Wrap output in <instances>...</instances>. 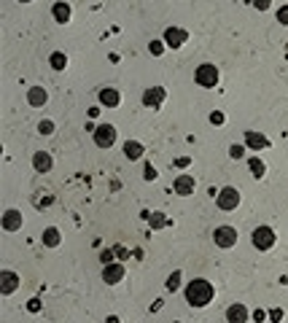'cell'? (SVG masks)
I'll list each match as a JSON object with an SVG mask.
<instances>
[{
	"label": "cell",
	"instance_id": "cell-1",
	"mask_svg": "<svg viewBox=\"0 0 288 323\" xmlns=\"http://www.w3.org/2000/svg\"><path fill=\"white\" fill-rule=\"evenodd\" d=\"M184 297H186V302H189L191 307H207L210 302L216 299V288H213V283H210V280L194 278V280L186 283Z\"/></svg>",
	"mask_w": 288,
	"mask_h": 323
},
{
	"label": "cell",
	"instance_id": "cell-2",
	"mask_svg": "<svg viewBox=\"0 0 288 323\" xmlns=\"http://www.w3.org/2000/svg\"><path fill=\"white\" fill-rule=\"evenodd\" d=\"M218 78H221V73H218L216 65H210V62H202L194 70V81H197V87H202V89H216Z\"/></svg>",
	"mask_w": 288,
	"mask_h": 323
},
{
	"label": "cell",
	"instance_id": "cell-3",
	"mask_svg": "<svg viewBox=\"0 0 288 323\" xmlns=\"http://www.w3.org/2000/svg\"><path fill=\"white\" fill-rule=\"evenodd\" d=\"M251 243H253V248L256 251H272L275 248V243H277V234L272 226H256L253 234H251Z\"/></svg>",
	"mask_w": 288,
	"mask_h": 323
},
{
	"label": "cell",
	"instance_id": "cell-4",
	"mask_svg": "<svg viewBox=\"0 0 288 323\" xmlns=\"http://www.w3.org/2000/svg\"><path fill=\"white\" fill-rule=\"evenodd\" d=\"M216 205L221 207V210H237V205H240V192L234 186H224V189H218V194H216Z\"/></svg>",
	"mask_w": 288,
	"mask_h": 323
},
{
	"label": "cell",
	"instance_id": "cell-5",
	"mask_svg": "<svg viewBox=\"0 0 288 323\" xmlns=\"http://www.w3.org/2000/svg\"><path fill=\"white\" fill-rule=\"evenodd\" d=\"M94 135V143H97V148H113V143H116L119 138V129L113 124H100L97 129L92 132Z\"/></svg>",
	"mask_w": 288,
	"mask_h": 323
},
{
	"label": "cell",
	"instance_id": "cell-6",
	"mask_svg": "<svg viewBox=\"0 0 288 323\" xmlns=\"http://www.w3.org/2000/svg\"><path fill=\"white\" fill-rule=\"evenodd\" d=\"M213 243L218 245V248H234L237 245V229L234 226H216V232H213Z\"/></svg>",
	"mask_w": 288,
	"mask_h": 323
},
{
	"label": "cell",
	"instance_id": "cell-7",
	"mask_svg": "<svg viewBox=\"0 0 288 323\" xmlns=\"http://www.w3.org/2000/svg\"><path fill=\"white\" fill-rule=\"evenodd\" d=\"M124 275H127V270H124L121 261H111V264H102V280L108 283V286H116V283L124 280Z\"/></svg>",
	"mask_w": 288,
	"mask_h": 323
},
{
	"label": "cell",
	"instance_id": "cell-8",
	"mask_svg": "<svg viewBox=\"0 0 288 323\" xmlns=\"http://www.w3.org/2000/svg\"><path fill=\"white\" fill-rule=\"evenodd\" d=\"M140 100H143V105H146V108H153V111H156V108H162V102L167 100V92L162 89V87H148L146 92H143Z\"/></svg>",
	"mask_w": 288,
	"mask_h": 323
},
{
	"label": "cell",
	"instance_id": "cell-9",
	"mask_svg": "<svg viewBox=\"0 0 288 323\" xmlns=\"http://www.w3.org/2000/svg\"><path fill=\"white\" fill-rule=\"evenodd\" d=\"M19 286H22V278H19L16 272H11V270L0 272V293H3V297H11Z\"/></svg>",
	"mask_w": 288,
	"mask_h": 323
},
{
	"label": "cell",
	"instance_id": "cell-10",
	"mask_svg": "<svg viewBox=\"0 0 288 323\" xmlns=\"http://www.w3.org/2000/svg\"><path fill=\"white\" fill-rule=\"evenodd\" d=\"M172 189H175L178 197H191V194H194V189H197V178L184 173V175H178L175 180H172Z\"/></svg>",
	"mask_w": 288,
	"mask_h": 323
},
{
	"label": "cell",
	"instance_id": "cell-11",
	"mask_svg": "<svg viewBox=\"0 0 288 323\" xmlns=\"http://www.w3.org/2000/svg\"><path fill=\"white\" fill-rule=\"evenodd\" d=\"M189 41V33L184 30V27H167L165 30V43H167V49H180Z\"/></svg>",
	"mask_w": 288,
	"mask_h": 323
},
{
	"label": "cell",
	"instance_id": "cell-12",
	"mask_svg": "<svg viewBox=\"0 0 288 323\" xmlns=\"http://www.w3.org/2000/svg\"><path fill=\"white\" fill-rule=\"evenodd\" d=\"M22 224H24L22 210L11 207V210H6V213H3V229H6V232H19V229H22Z\"/></svg>",
	"mask_w": 288,
	"mask_h": 323
},
{
	"label": "cell",
	"instance_id": "cell-13",
	"mask_svg": "<svg viewBox=\"0 0 288 323\" xmlns=\"http://www.w3.org/2000/svg\"><path fill=\"white\" fill-rule=\"evenodd\" d=\"M121 102V92L116 87H102L100 89V105L102 108H119Z\"/></svg>",
	"mask_w": 288,
	"mask_h": 323
},
{
	"label": "cell",
	"instance_id": "cell-14",
	"mask_svg": "<svg viewBox=\"0 0 288 323\" xmlns=\"http://www.w3.org/2000/svg\"><path fill=\"white\" fill-rule=\"evenodd\" d=\"M245 146L251 151H264V148H270V140L256 129H245Z\"/></svg>",
	"mask_w": 288,
	"mask_h": 323
},
{
	"label": "cell",
	"instance_id": "cell-15",
	"mask_svg": "<svg viewBox=\"0 0 288 323\" xmlns=\"http://www.w3.org/2000/svg\"><path fill=\"white\" fill-rule=\"evenodd\" d=\"M33 167H35V173H51L54 159H51L49 151H35L33 154Z\"/></svg>",
	"mask_w": 288,
	"mask_h": 323
},
{
	"label": "cell",
	"instance_id": "cell-16",
	"mask_svg": "<svg viewBox=\"0 0 288 323\" xmlns=\"http://www.w3.org/2000/svg\"><path fill=\"white\" fill-rule=\"evenodd\" d=\"M46 102H49V92H46L43 87H30V89H27V105L43 108Z\"/></svg>",
	"mask_w": 288,
	"mask_h": 323
},
{
	"label": "cell",
	"instance_id": "cell-17",
	"mask_svg": "<svg viewBox=\"0 0 288 323\" xmlns=\"http://www.w3.org/2000/svg\"><path fill=\"white\" fill-rule=\"evenodd\" d=\"M51 16H54V22H57V24H68V22H70V16H73L70 3H65V0L54 3V6H51Z\"/></svg>",
	"mask_w": 288,
	"mask_h": 323
},
{
	"label": "cell",
	"instance_id": "cell-18",
	"mask_svg": "<svg viewBox=\"0 0 288 323\" xmlns=\"http://www.w3.org/2000/svg\"><path fill=\"white\" fill-rule=\"evenodd\" d=\"M248 318H251V312H248L245 305H240V302L226 310V320H229V323H245Z\"/></svg>",
	"mask_w": 288,
	"mask_h": 323
},
{
	"label": "cell",
	"instance_id": "cell-19",
	"mask_svg": "<svg viewBox=\"0 0 288 323\" xmlns=\"http://www.w3.org/2000/svg\"><path fill=\"white\" fill-rule=\"evenodd\" d=\"M41 243L46 245V248H57V245L62 243V234H60V229H57V226H49V229H43V234H41Z\"/></svg>",
	"mask_w": 288,
	"mask_h": 323
},
{
	"label": "cell",
	"instance_id": "cell-20",
	"mask_svg": "<svg viewBox=\"0 0 288 323\" xmlns=\"http://www.w3.org/2000/svg\"><path fill=\"white\" fill-rule=\"evenodd\" d=\"M143 154H146V148H143V143H138V140H127V143H124V156L129 162L143 159Z\"/></svg>",
	"mask_w": 288,
	"mask_h": 323
},
{
	"label": "cell",
	"instance_id": "cell-21",
	"mask_svg": "<svg viewBox=\"0 0 288 323\" xmlns=\"http://www.w3.org/2000/svg\"><path fill=\"white\" fill-rule=\"evenodd\" d=\"M143 218L151 224V229H165V226H170V218H165V213H148V210H143Z\"/></svg>",
	"mask_w": 288,
	"mask_h": 323
},
{
	"label": "cell",
	"instance_id": "cell-22",
	"mask_svg": "<svg viewBox=\"0 0 288 323\" xmlns=\"http://www.w3.org/2000/svg\"><path fill=\"white\" fill-rule=\"evenodd\" d=\"M248 167H251V175H253V178H264V175H267V165H264L258 156H251V159H248Z\"/></svg>",
	"mask_w": 288,
	"mask_h": 323
},
{
	"label": "cell",
	"instance_id": "cell-23",
	"mask_svg": "<svg viewBox=\"0 0 288 323\" xmlns=\"http://www.w3.org/2000/svg\"><path fill=\"white\" fill-rule=\"evenodd\" d=\"M49 65H51L57 73L65 70V68H68V54H65V51H54V54L49 57Z\"/></svg>",
	"mask_w": 288,
	"mask_h": 323
},
{
	"label": "cell",
	"instance_id": "cell-24",
	"mask_svg": "<svg viewBox=\"0 0 288 323\" xmlns=\"http://www.w3.org/2000/svg\"><path fill=\"white\" fill-rule=\"evenodd\" d=\"M180 278H184V272H180V270H175V272H172L170 278H167V283H165V286H167V291H172V293H175V291L180 288Z\"/></svg>",
	"mask_w": 288,
	"mask_h": 323
},
{
	"label": "cell",
	"instance_id": "cell-25",
	"mask_svg": "<svg viewBox=\"0 0 288 323\" xmlns=\"http://www.w3.org/2000/svg\"><path fill=\"white\" fill-rule=\"evenodd\" d=\"M165 49H167L165 41H151V43H148V51H151L153 57H162V54H165Z\"/></svg>",
	"mask_w": 288,
	"mask_h": 323
},
{
	"label": "cell",
	"instance_id": "cell-26",
	"mask_svg": "<svg viewBox=\"0 0 288 323\" xmlns=\"http://www.w3.org/2000/svg\"><path fill=\"white\" fill-rule=\"evenodd\" d=\"M38 132H41V135H46V138L54 135V121H49V119L41 121V124H38Z\"/></svg>",
	"mask_w": 288,
	"mask_h": 323
},
{
	"label": "cell",
	"instance_id": "cell-27",
	"mask_svg": "<svg viewBox=\"0 0 288 323\" xmlns=\"http://www.w3.org/2000/svg\"><path fill=\"white\" fill-rule=\"evenodd\" d=\"M245 148H248V146H240V143H234L232 148H229V156H232V159H243V156H245Z\"/></svg>",
	"mask_w": 288,
	"mask_h": 323
},
{
	"label": "cell",
	"instance_id": "cell-28",
	"mask_svg": "<svg viewBox=\"0 0 288 323\" xmlns=\"http://www.w3.org/2000/svg\"><path fill=\"white\" fill-rule=\"evenodd\" d=\"M156 167H153L151 165V162H146V170H143V178H146V180H156Z\"/></svg>",
	"mask_w": 288,
	"mask_h": 323
},
{
	"label": "cell",
	"instance_id": "cell-29",
	"mask_svg": "<svg viewBox=\"0 0 288 323\" xmlns=\"http://www.w3.org/2000/svg\"><path fill=\"white\" fill-rule=\"evenodd\" d=\"M224 121H226V116H224V113H221V111H213V113H210V124L221 127V124H224Z\"/></svg>",
	"mask_w": 288,
	"mask_h": 323
},
{
	"label": "cell",
	"instance_id": "cell-30",
	"mask_svg": "<svg viewBox=\"0 0 288 323\" xmlns=\"http://www.w3.org/2000/svg\"><path fill=\"white\" fill-rule=\"evenodd\" d=\"M277 22H280L283 27H288V6H280V8H277Z\"/></svg>",
	"mask_w": 288,
	"mask_h": 323
},
{
	"label": "cell",
	"instance_id": "cell-31",
	"mask_svg": "<svg viewBox=\"0 0 288 323\" xmlns=\"http://www.w3.org/2000/svg\"><path fill=\"white\" fill-rule=\"evenodd\" d=\"M113 259H116V251H113V248H108V251L100 253V261H102V264H111Z\"/></svg>",
	"mask_w": 288,
	"mask_h": 323
},
{
	"label": "cell",
	"instance_id": "cell-32",
	"mask_svg": "<svg viewBox=\"0 0 288 323\" xmlns=\"http://www.w3.org/2000/svg\"><path fill=\"white\" fill-rule=\"evenodd\" d=\"M283 318H285V312H283L280 307H272V310H270V320H275V323H280Z\"/></svg>",
	"mask_w": 288,
	"mask_h": 323
},
{
	"label": "cell",
	"instance_id": "cell-33",
	"mask_svg": "<svg viewBox=\"0 0 288 323\" xmlns=\"http://www.w3.org/2000/svg\"><path fill=\"white\" fill-rule=\"evenodd\" d=\"M251 3L258 8V11H270V6H272V0H251Z\"/></svg>",
	"mask_w": 288,
	"mask_h": 323
},
{
	"label": "cell",
	"instance_id": "cell-34",
	"mask_svg": "<svg viewBox=\"0 0 288 323\" xmlns=\"http://www.w3.org/2000/svg\"><path fill=\"white\" fill-rule=\"evenodd\" d=\"M113 251H116V259H129V251L124 245H113Z\"/></svg>",
	"mask_w": 288,
	"mask_h": 323
},
{
	"label": "cell",
	"instance_id": "cell-35",
	"mask_svg": "<svg viewBox=\"0 0 288 323\" xmlns=\"http://www.w3.org/2000/svg\"><path fill=\"white\" fill-rule=\"evenodd\" d=\"M27 310H30V312H41V299H30V302H27Z\"/></svg>",
	"mask_w": 288,
	"mask_h": 323
},
{
	"label": "cell",
	"instance_id": "cell-36",
	"mask_svg": "<svg viewBox=\"0 0 288 323\" xmlns=\"http://www.w3.org/2000/svg\"><path fill=\"white\" fill-rule=\"evenodd\" d=\"M172 165H175V167H189V165H191V159H189V156H178L175 162H172Z\"/></svg>",
	"mask_w": 288,
	"mask_h": 323
},
{
	"label": "cell",
	"instance_id": "cell-37",
	"mask_svg": "<svg viewBox=\"0 0 288 323\" xmlns=\"http://www.w3.org/2000/svg\"><path fill=\"white\" fill-rule=\"evenodd\" d=\"M264 318H267V312H264V310H253V320H256V323H261Z\"/></svg>",
	"mask_w": 288,
	"mask_h": 323
},
{
	"label": "cell",
	"instance_id": "cell-38",
	"mask_svg": "<svg viewBox=\"0 0 288 323\" xmlns=\"http://www.w3.org/2000/svg\"><path fill=\"white\" fill-rule=\"evenodd\" d=\"M100 108H102V105H97V108H89V119H97V116H100Z\"/></svg>",
	"mask_w": 288,
	"mask_h": 323
},
{
	"label": "cell",
	"instance_id": "cell-39",
	"mask_svg": "<svg viewBox=\"0 0 288 323\" xmlns=\"http://www.w3.org/2000/svg\"><path fill=\"white\" fill-rule=\"evenodd\" d=\"M16 3H33V0H16Z\"/></svg>",
	"mask_w": 288,
	"mask_h": 323
}]
</instances>
